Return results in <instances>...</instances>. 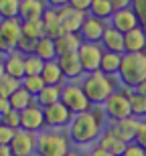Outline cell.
Here are the masks:
<instances>
[{"label": "cell", "instance_id": "cell-1", "mask_svg": "<svg viewBox=\"0 0 146 156\" xmlns=\"http://www.w3.org/2000/svg\"><path fill=\"white\" fill-rule=\"evenodd\" d=\"M105 114L101 110V105H91L87 112L75 114L71 124L67 126V134H69L71 142L75 146H89L95 144L99 136L104 134L105 126Z\"/></svg>", "mask_w": 146, "mask_h": 156}, {"label": "cell", "instance_id": "cell-2", "mask_svg": "<svg viewBox=\"0 0 146 156\" xmlns=\"http://www.w3.org/2000/svg\"><path fill=\"white\" fill-rule=\"evenodd\" d=\"M81 87L89 98L91 105H104L108 98L120 87V81L116 75H105L101 71H94L81 77Z\"/></svg>", "mask_w": 146, "mask_h": 156}, {"label": "cell", "instance_id": "cell-3", "mask_svg": "<svg viewBox=\"0 0 146 156\" xmlns=\"http://www.w3.org/2000/svg\"><path fill=\"white\" fill-rule=\"evenodd\" d=\"M73 148L67 130L45 128L37 134V156H65Z\"/></svg>", "mask_w": 146, "mask_h": 156}, {"label": "cell", "instance_id": "cell-4", "mask_svg": "<svg viewBox=\"0 0 146 156\" xmlns=\"http://www.w3.org/2000/svg\"><path fill=\"white\" fill-rule=\"evenodd\" d=\"M146 79V51L144 53H124L122 65L118 71V81L122 87L134 89Z\"/></svg>", "mask_w": 146, "mask_h": 156}, {"label": "cell", "instance_id": "cell-5", "mask_svg": "<svg viewBox=\"0 0 146 156\" xmlns=\"http://www.w3.org/2000/svg\"><path fill=\"white\" fill-rule=\"evenodd\" d=\"M130 93H132V89L120 85L116 91L108 98V101L101 105L105 118L110 122H120V120H124V118L132 116V112H130Z\"/></svg>", "mask_w": 146, "mask_h": 156}, {"label": "cell", "instance_id": "cell-6", "mask_svg": "<svg viewBox=\"0 0 146 156\" xmlns=\"http://www.w3.org/2000/svg\"><path fill=\"white\" fill-rule=\"evenodd\" d=\"M61 101H63L73 114H81V112H87L89 108H91V101H89V98L85 95V91H83L81 81H65Z\"/></svg>", "mask_w": 146, "mask_h": 156}, {"label": "cell", "instance_id": "cell-7", "mask_svg": "<svg viewBox=\"0 0 146 156\" xmlns=\"http://www.w3.org/2000/svg\"><path fill=\"white\" fill-rule=\"evenodd\" d=\"M43 110H45V124H47V128H53V130H67V126L75 116L63 101H57V104L43 108Z\"/></svg>", "mask_w": 146, "mask_h": 156}, {"label": "cell", "instance_id": "cell-8", "mask_svg": "<svg viewBox=\"0 0 146 156\" xmlns=\"http://www.w3.org/2000/svg\"><path fill=\"white\" fill-rule=\"evenodd\" d=\"M77 55H79L83 71L94 73V71H99V63H101V57H104V47L99 43H81Z\"/></svg>", "mask_w": 146, "mask_h": 156}, {"label": "cell", "instance_id": "cell-9", "mask_svg": "<svg viewBox=\"0 0 146 156\" xmlns=\"http://www.w3.org/2000/svg\"><path fill=\"white\" fill-rule=\"evenodd\" d=\"M12 156H33L37 154V132L29 130H16L10 142Z\"/></svg>", "mask_w": 146, "mask_h": 156}, {"label": "cell", "instance_id": "cell-10", "mask_svg": "<svg viewBox=\"0 0 146 156\" xmlns=\"http://www.w3.org/2000/svg\"><path fill=\"white\" fill-rule=\"evenodd\" d=\"M45 128H47V124H45V110L39 104H33L27 110L20 112V130H29V132L39 134Z\"/></svg>", "mask_w": 146, "mask_h": 156}, {"label": "cell", "instance_id": "cell-11", "mask_svg": "<svg viewBox=\"0 0 146 156\" xmlns=\"http://www.w3.org/2000/svg\"><path fill=\"white\" fill-rule=\"evenodd\" d=\"M108 24H110L108 20H101V18H95L91 14H87L81 24V29H79V37H81L83 43H99L105 29H108Z\"/></svg>", "mask_w": 146, "mask_h": 156}, {"label": "cell", "instance_id": "cell-12", "mask_svg": "<svg viewBox=\"0 0 146 156\" xmlns=\"http://www.w3.org/2000/svg\"><path fill=\"white\" fill-rule=\"evenodd\" d=\"M57 14H59V23H61V30L63 33H79L83 20L87 16V12L75 10L69 4L63 6V8H57Z\"/></svg>", "mask_w": 146, "mask_h": 156}, {"label": "cell", "instance_id": "cell-13", "mask_svg": "<svg viewBox=\"0 0 146 156\" xmlns=\"http://www.w3.org/2000/svg\"><path fill=\"white\" fill-rule=\"evenodd\" d=\"M57 61H59V67H61V71H63L65 79L77 81L79 77L85 75V71H83V67H81V61H79V55H77V53L59 55Z\"/></svg>", "mask_w": 146, "mask_h": 156}, {"label": "cell", "instance_id": "cell-14", "mask_svg": "<svg viewBox=\"0 0 146 156\" xmlns=\"http://www.w3.org/2000/svg\"><path fill=\"white\" fill-rule=\"evenodd\" d=\"M110 27H114V29L120 30V33H128V30L140 27V23H138V16L134 14V10L128 6V8L114 10V14H112V18H110Z\"/></svg>", "mask_w": 146, "mask_h": 156}, {"label": "cell", "instance_id": "cell-15", "mask_svg": "<svg viewBox=\"0 0 146 156\" xmlns=\"http://www.w3.org/2000/svg\"><path fill=\"white\" fill-rule=\"evenodd\" d=\"M146 51V29H136L124 33V53H144Z\"/></svg>", "mask_w": 146, "mask_h": 156}, {"label": "cell", "instance_id": "cell-16", "mask_svg": "<svg viewBox=\"0 0 146 156\" xmlns=\"http://www.w3.org/2000/svg\"><path fill=\"white\" fill-rule=\"evenodd\" d=\"M95 144L101 146V148H105V150L112 152L114 156H122V152H124V148H126V144H128V142H124V140L120 138L116 132H114V128L108 126Z\"/></svg>", "mask_w": 146, "mask_h": 156}, {"label": "cell", "instance_id": "cell-17", "mask_svg": "<svg viewBox=\"0 0 146 156\" xmlns=\"http://www.w3.org/2000/svg\"><path fill=\"white\" fill-rule=\"evenodd\" d=\"M47 0H20V10H18V18L20 20H35V18H43L45 10H47Z\"/></svg>", "mask_w": 146, "mask_h": 156}, {"label": "cell", "instance_id": "cell-18", "mask_svg": "<svg viewBox=\"0 0 146 156\" xmlns=\"http://www.w3.org/2000/svg\"><path fill=\"white\" fill-rule=\"evenodd\" d=\"M2 67H4L6 75L14 77V79H23L24 77V55L18 51H12L8 55H4Z\"/></svg>", "mask_w": 146, "mask_h": 156}, {"label": "cell", "instance_id": "cell-19", "mask_svg": "<svg viewBox=\"0 0 146 156\" xmlns=\"http://www.w3.org/2000/svg\"><path fill=\"white\" fill-rule=\"evenodd\" d=\"M99 45L104 47V51L124 55V33H120V30H116L114 27L108 24V29H105L104 37L99 41Z\"/></svg>", "mask_w": 146, "mask_h": 156}, {"label": "cell", "instance_id": "cell-20", "mask_svg": "<svg viewBox=\"0 0 146 156\" xmlns=\"http://www.w3.org/2000/svg\"><path fill=\"white\" fill-rule=\"evenodd\" d=\"M114 128V132L124 140V142H134L136 138V132H138V126H140V120H136V118H124L120 122H112L110 124Z\"/></svg>", "mask_w": 146, "mask_h": 156}, {"label": "cell", "instance_id": "cell-21", "mask_svg": "<svg viewBox=\"0 0 146 156\" xmlns=\"http://www.w3.org/2000/svg\"><path fill=\"white\" fill-rule=\"evenodd\" d=\"M81 37L79 33H63L55 39V47H57V57L59 55H67V53H77L81 47Z\"/></svg>", "mask_w": 146, "mask_h": 156}, {"label": "cell", "instance_id": "cell-22", "mask_svg": "<svg viewBox=\"0 0 146 156\" xmlns=\"http://www.w3.org/2000/svg\"><path fill=\"white\" fill-rule=\"evenodd\" d=\"M61 95H63V85H45L35 95V104H39L41 108H49L61 101Z\"/></svg>", "mask_w": 146, "mask_h": 156}, {"label": "cell", "instance_id": "cell-23", "mask_svg": "<svg viewBox=\"0 0 146 156\" xmlns=\"http://www.w3.org/2000/svg\"><path fill=\"white\" fill-rule=\"evenodd\" d=\"M41 77L47 85H65V81H67L65 75H63V71H61V67H59L57 59H55V61H45Z\"/></svg>", "mask_w": 146, "mask_h": 156}, {"label": "cell", "instance_id": "cell-24", "mask_svg": "<svg viewBox=\"0 0 146 156\" xmlns=\"http://www.w3.org/2000/svg\"><path fill=\"white\" fill-rule=\"evenodd\" d=\"M0 33L10 41L12 45H16V41L23 37V20L20 18H0Z\"/></svg>", "mask_w": 146, "mask_h": 156}, {"label": "cell", "instance_id": "cell-25", "mask_svg": "<svg viewBox=\"0 0 146 156\" xmlns=\"http://www.w3.org/2000/svg\"><path fill=\"white\" fill-rule=\"evenodd\" d=\"M41 20H43V27H45V37H49V39H57L59 35H63L61 23H59L57 8H47Z\"/></svg>", "mask_w": 146, "mask_h": 156}, {"label": "cell", "instance_id": "cell-26", "mask_svg": "<svg viewBox=\"0 0 146 156\" xmlns=\"http://www.w3.org/2000/svg\"><path fill=\"white\" fill-rule=\"evenodd\" d=\"M35 55H37V57H41L43 61H55V59H57L55 39H49V37L39 39V41H37V45H35Z\"/></svg>", "mask_w": 146, "mask_h": 156}, {"label": "cell", "instance_id": "cell-27", "mask_svg": "<svg viewBox=\"0 0 146 156\" xmlns=\"http://www.w3.org/2000/svg\"><path fill=\"white\" fill-rule=\"evenodd\" d=\"M120 65H122V55L104 51V57H101V63H99V71H101V73H105V75H116L118 77Z\"/></svg>", "mask_w": 146, "mask_h": 156}, {"label": "cell", "instance_id": "cell-28", "mask_svg": "<svg viewBox=\"0 0 146 156\" xmlns=\"http://www.w3.org/2000/svg\"><path fill=\"white\" fill-rule=\"evenodd\" d=\"M8 99H10V108H12V110H16V112H23V110H27L29 105L35 104V98H33V95H30L23 85L18 87V89L12 93Z\"/></svg>", "mask_w": 146, "mask_h": 156}, {"label": "cell", "instance_id": "cell-29", "mask_svg": "<svg viewBox=\"0 0 146 156\" xmlns=\"http://www.w3.org/2000/svg\"><path fill=\"white\" fill-rule=\"evenodd\" d=\"M87 14H91V16H95V18H101V20H108V23H110L112 14H114V6H112L110 0H94Z\"/></svg>", "mask_w": 146, "mask_h": 156}, {"label": "cell", "instance_id": "cell-30", "mask_svg": "<svg viewBox=\"0 0 146 156\" xmlns=\"http://www.w3.org/2000/svg\"><path fill=\"white\" fill-rule=\"evenodd\" d=\"M130 112L136 120H146V98L132 89L130 93Z\"/></svg>", "mask_w": 146, "mask_h": 156}, {"label": "cell", "instance_id": "cell-31", "mask_svg": "<svg viewBox=\"0 0 146 156\" xmlns=\"http://www.w3.org/2000/svg\"><path fill=\"white\" fill-rule=\"evenodd\" d=\"M23 35L29 37L33 41H39L45 37V27H43L41 18H35V20H23Z\"/></svg>", "mask_w": 146, "mask_h": 156}, {"label": "cell", "instance_id": "cell-32", "mask_svg": "<svg viewBox=\"0 0 146 156\" xmlns=\"http://www.w3.org/2000/svg\"><path fill=\"white\" fill-rule=\"evenodd\" d=\"M20 85H23L24 89H27V91H29L30 95L35 98V95L41 91V89L47 85V83L43 81V77H41V75H24L23 79H20Z\"/></svg>", "mask_w": 146, "mask_h": 156}, {"label": "cell", "instance_id": "cell-33", "mask_svg": "<svg viewBox=\"0 0 146 156\" xmlns=\"http://www.w3.org/2000/svg\"><path fill=\"white\" fill-rule=\"evenodd\" d=\"M43 67H45V61L41 57H37L35 53L24 55V75H41Z\"/></svg>", "mask_w": 146, "mask_h": 156}, {"label": "cell", "instance_id": "cell-34", "mask_svg": "<svg viewBox=\"0 0 146 156\" xmlns=\"http://www.w3.org/2000/svg\"><path fill=\"white\" fill-rule=\"evenodd\" d=\"M20 0H0V18H16Z\"/></svg>", "mask_w": 146, "mask_h": 156}, {"label": "cell", "instance_id": "cell-35", "mask_svg": "<svg viewBox=\"0 0 146 156\" xmlns=\"http://www.w3.org/2000/svg\"><path fill=\"white\" fill-rule=\"evenodd\" d=\"M18 87H20V79H14V77L6 75V73L0 77V95H4V98H10V95L16 91Z\"/></svg>", "mask_w": 146, "mask_h": 156}, {"label": "cell", "instance_id": "cell-36", "mask_svg": "<svg viewBox=\"0 0 146 156\" xmlns=\"http://www.w3.org/2000/svg\"><path fill=\"white\" fill-rule=\"evenodd\" d=\"M0 124H4V126H8V128H14V130H20V112L10 108L6 114L0 116Z\"/></svg>", "mask_w": 146, "mask_h": 156}, {"label": "cell", "instance_id": "cell-37", "mask_svg": "<svg viewBox=\"0 0 146 156\" xmlns=\"http://www.w3.org/2000/svg\"><path fill=\"white\" fill-rule=\"evenodd\" d=\"M35 45H37V41L29 39V37H20V39L16 41V45H14V51L18 53H23V55H33L35 53Z\"/></svg>", "mask_w": 146, "mask_h": 156}, {"label": "cell", "instance_id": "cell-38", "mask_svg": "<svg viewBox=\"0 0 146 156\" xmlns=\"http://www.w3.org/2000/svg\"><path fill=\"white\" fill-rule=\"evenodd\" d=\"M130 8H132V10H134V14L138 16L140 27H144V29H146V0H132Z\"/></svg>", "mask_w": 146, "mask_h": 156}, {"label": "cell", "instance_id": "cell-39", "mask_svg": "<svg viewBox=\"0 0 146 156\" xmlns=\"http://www.w3.org/2000/svg\"><path fill=\"white\" fill-rule=\"evenodd\" d=\"M122 156H146V150L140 144H136V142H128L124 152H122Z\"/></svg>", "mask_w": 146, "mask_h": 156}, {"label": "cell", "instance_id": "cell-40", "mask_svg": "<svg viewBox=\"0 0 146 156\" xmlns=\"http://www.w3.org/2000/svg\"><path fill=\"white\" fill-rule=\"evenodd\" d=\"M14 134H16L14 128H8V126H4V124H0V144H10L12 138H14Z\"/></svg>", "mask_w": 146, "mask_h": 156}, {"label": "cell", "instance_id": "cell-41", "mask_svg": "<svg viewBox=\"0 0 146 156\" xmlns=\"http://www.w3.org/2000/svg\"><path fill=\"white\" fill-rule=\"evenodd\" d=\"M134 142H136V144H140L142 148L146 150V120H140V126H138V132H136Z\"/></svg>", "mask_w": 146, "mask_h": 156}, {"label": "cell", "instance_id": "cell-42", "mask_svg": "<svg viewBox=\"0 0 146 156\" xmlns=\"http://www.w3.org/2000/svg\"><path fill=\"white\" fill-rule=\"evenodd\" d=\"M91 2H94V0H69V6H71V8H75V10L89 12V8H91Z\"/></svg>", "mask_w": 146, "mask_h": 156}, {"label": "cell", "instance_id": "cell-43", "mask_svg": "<svg viewBox=\"0 0 146 156\" xmlns=\"http://www.w3.org/2000/svg\"><path fill=\"white\" fill-rule=\"evenodd\" d=\"M12 51H14V45L0 33V55H8V53H12Z\"/></svg>", "mask_w": 146, "mask_h": 156}, {"label": "cell", "instance_id": "cell-44", "mask_svg": "<svg viewBox=\"0 0 146 156\" xmlns=\"http://www.w3.org/2000/svg\"><path fill=\"white\" fill-rule=\"evenodd\" d=\"M89 156H114L112 152H108L105 148H101V146H91V150H89Z\"/></svg>", "mask_w": 146, "mask_h": 156}, {"label": "cell", "instance_id": "cell-45", "mask_svg": "<svg viewBox=\"0 0 146 156\" xmlns=\"http://www.w3.org/2000/svg\"><path fill=\"white\" fill-rule=\"evenodd\" d=\"M112 6H114V10H120V8H128L132 4V0H110Z\"/></svg>", "mask_w": 146, "mask_h": 156}, {"label": "cell", "instance_id": "cell-46", "mask_svg": "<svg viewBox=\"0 0 146 156\" xmlns=\"http://www.w3.org/2000/svg\"><path fill=\"white\" fill-rule=\"evenodd\" d=\"M8 110H10V99L4 98V95H0V116H2V114H6Z\"/></svg>", "mask_w": 146, "mask_h": 156}, {"label": "cell", "instance_id": "cell-47", "mask_svg": "<svg viewBox=\"0 0 146 156\" xmlns=\"http://www.w3.org/2000/svg\"><path fill=\"white\" fill-rule=\"evenodd\" d=\"M69 4V0H47L49 8H63V6Z\"/></svg>", "mask_w": 146, "mask_h": 156}, {"label": "cell", "instance_id": "cell-48", "mask_svg": "<svg viewBox=\"0 0 146 156\" xmlns=\"http://www.w3.org/2000/svg\"><path fill=\"white\" fill-rule=\"evenodd\" d=\"M0 156H12L10 144H0Z\"/></svg>", "mask_w": 146, "mask_h": 156}, {"label": "cell", "instance_id": "cell-49", "mask_svg": "<svg viewBox=\"0 0 146 156\" xmlns=\"http://www.w3.org/2000/svg\"><path fill=\"white\" fill-rule=\"evenodd\" d=\"M134 91H138L140 95H144V98H146V79L142 81L140 85H136V87H134Z\"/></svg>", "mask_w": 146, "mask_h": 156}, {"label": "cell", "instance_id": "cell-50", "mask_svg": "<svg viewBox=\"0 0 146 156\" xmlns=\"http://www.w3.org/2000/svg\"><path fill=\"white\" fill-rule=\"evenodd\" d=\"M65 156H81V154H79V152H77V150H73V148H71V150L67 152V154H65Z\"/></svg>", "mask_w": 146, "mask_h": 156}, {"label": "cell", "instance_id": "cell-51", "mask_svg": "<svg viewBox=\"0 0 146 156\" xmlns=\"http://www.w3.org/2000/svg\"><path fill=\"white\" fill-rule=\"evenodd\" d=\"M81 156H89V154H81Z\"/></svg>", "mask_w": 146, "mask_h": 156}]
</instances>
